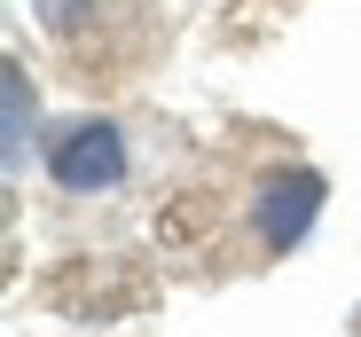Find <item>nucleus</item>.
<instances>
[{
    "instance_id": "nucleus-1",
    "label": "nucleus",
    "mask_w": 361,
    "mask_h": 337,
    "mask_svg": "<svg viewBox=\"0 0 361 337\" xmlns=\"http://www.w3.org/2000/svg\"><path fill=\"white\" fill-rule=\"evenodd\" d=\"M322 220V173L298 157L283 134L244 126L228 134L197 173H180L165 212H157V243L180 251V267L228 283V274H259L290 259Z\"/></svg>"
},
{
    "instance_id": "nucleus-2",
    "label": "nucleus",
    "mask_w": 361,
    "mask_h": 337,
    "mask_svg": "<svg viewBox=\"0 0 361 337\" xmlns=\"http://www.w3.org/2000/svg\"><path fill=\"white\" fill-rule=\"evenodd\" d=\"M39 32L55 39L63 71L87 87H126L134 71L157 63L165 24H157V0H32Z\"/></svg>"
},
{
    "instance_id": "nucleus-3",
    "label": "nucleus",
    "mask_w": 361,
    "mask_h": 337,
    "mask_svg": "<svg viewBox=\"0 0 361 337\" xmlns=\"http://www.w3.org/2000/svg\"><path fill=\"white\" fill-rule=\"evenodd\" d=\"M47 181H55V196H71V204L118 196V189L134 181L126 126H118V118H63V126L47 134Z\"/></svg>"
},
{
    "instance_id": "nucleus-4",
    "label": "nucleus",
    "mask_w": 361,
    "mask_h": 337,
    "mask_svg": "<svg viewBox=\"0 0 361 337\" xmlns=\"http://www.w3.org/2000/svg\"><path fill=\"white\" fill-rule=\"evenodd\" d=\"M0 87H8V173L24 165V63L0 71Z\"/></svg>"
}]
</instances>
